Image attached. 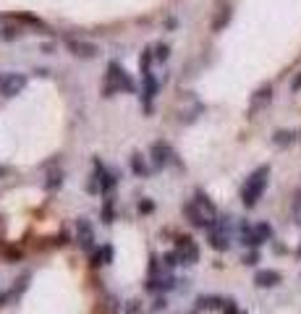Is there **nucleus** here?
I'll return each instance as SVG.
<instances>
[{
	"label": "nucleus",
	"mask_w": 301,
	"mask_h": 314,
	"mask_svg": "<svg viewBox=\"0 0 301 314\" xmlns=\"http://www.w3.org/2000/svg\"><path fill=\"white\" fill-rule=\"evenodd\" d=\"M176 264H181V262H178V254H176V252H168V254H163V270H165V273H170Z\"/></svg>",
	"instance_id": "obj_22"
},
{
	"label": "nucleus",
	"mask_w": 301,
	"mask_h": 314,
	"mask_svg": "<svg viewBox=\"0 0 301 314\" xmlns=\"http://www.w3.org/2000/svg\"><path fill=\"white\" fill-rule=\"evenodd\" d=\"M254 283H257L260 288H275L277 283H281V273L277 270H260L257 275H254Z\"/></svg>",
	"instance_id": "obj_9"
},
{
	"label": "nucleus",
	"mask_w": 301,
	"mask_h": 314,
	"mask_svg": "<svg viewBox=\"0 0 301 314\" xmlns=\"http://www.w3.org/2000/svg\"><path fill=\"white\" fill-rule=\"evenodd\" d=\"M152 210H155V205H152L149 199H142V201H139V212H142V215H149Z\"/></svg>",
	"instance_id": "obj_31"
},
{
	"label": "nucleus",
	"mask_w": 301,
	"mask_h": 314,
	"mask_svg": "<svg viewBox=\"0 0 301 314\" xmlns=\"http://www.w3.org/2000/svg\"><path fill=\"white\" fill-rule=\"evenodd\" d=\"M113 220H115V215H113V199H105V205H102V222L110 226Z\"/></svg>",
	"instance_id": "obj_24"
},
{
	"label": "nucleus",
	"mask_w": 301,
	"mask_h": 314,
	"mask_svg": "<svg viewBox=\"0 0 301 314\" xmlns=\"http://www.w3.org/2000/svg\"><path fill=\"white\" fill-rule=\"evenodd\" d=\"M170 157H173V152H170V147H168L165 142H155V144H152V160H155V168H165V165L170 163Z\"/></svg>",
	"instance_id": "obj_7"
},
{
	"label": "nucleus",
	"mask_w": 301,
	"mask_h": 314,
	"mask_svg": "<svg viewBox=\"0 0 301 314\" xmlns=\"http://www.w3.org/2000/svg\"><path fill=\"white\" fill-rule=\"evenodd\" d=\"M176 254L181 264H197L199 262V246L191 236H178L176 238Z\"/></svg>",
	"instance_id": "obj_2"
},
{
	"label": "nucleus",
	"mask_w": 301,
	"mask_h": 314,
	"mask_svg": "<svg viewBox=\"0 0 301 314\" xmlns=\"http://www.w3.org/2000/svg\"><path fill=\"white\" fill-rule=\"evenodd\" d=\"M254 233L260 236V241H262V243L272 238V228L267 226V222H257V226H254Z\"/></svg>",
	"instance_id": "obj_20"
},
{
	"label": "nucleus",
	"mask_w": 301,
	"mask_h": 314,
	"mask_svg": "<svg viewBox=\"0 0 301 314\" xmlns=\"http://www.w3.org/2000/svg\"><path fill=\"white\" fill-rule=\"evenodd\" d=\"M155 92H157V81H155V76H152V74H144V105H147V107H149Z\"/></svg>",
	"instance_id": "obj_15"
},
{
	"label": "nucleus",
	"mask_w": 301,
	"mask_h": 314,
	"mask_svg": "<svg viewBox=\"0 0 301 314\" xmlns=\"http://www.w3.org/2000/svg\"><path fill=\"white\" fill-rule=\"evenodd\" d=\"M165 306H168V299H165V296H157L155 304H152V311H163Z\"/></svg>",
	"instance_id": "obj_32"
},
{
	"label": "nucleus",
	"mask_w": 301,
	"mask_h": 314,
	"mask_svg": "<svg viewBox=\"0 0 301 314\" xmlns=\"http://www.w3.org/2000/svg\"><path fill=\"white\" fill-rule=\"evenodd\" d=\"M29 278H32V275H29V273H24V275H21V278L16 280V285L11 288V296H13V301H16V299H18V296L27 290V285H29Z\"/></svg>",
	"instance_id": "obj_17"
},
{
	"label": "nucleus",
	"mask_w": 301,
	"mask_h": 314,
	"mask_svg": "<svg viewBox=\"0 0 301 314\" xmlns=\"http://www.w3.org/2000/svg\"><path fill=\"white\" fill-rule=\"evenodd\" d=\"M267 175H270V165H260L257 170H254L249 178H246V184L241 189V201H244V207H254L257 201L262 199L265 189H267Z\"/></svg>",
	"instance_id": "obj_1"
},
{
	"label": "nucleus",
	"mask_w": 301,
	"mask_h": 314,
	"mask_svg": "<svg viewBox=\"0 0 301 314\" xmlns=\"http://www.w3.org/2000/svg\"><path fill=\"white\" fill-rule=\"evenodd\" d=\"M0 37H3V39H13V37H18V29L6 27V29H0Z\"/></svg>",
	"instance_id": "obj_33"
},
{
	"label": "nucleus",
	"mask_w": 301,
	"mask_h": 314,
	"mask_svg": "<svg viewBox=\"0 0 301 314\" xmlns=\"http://www.w3.org/2000/svg\"><path fill=\"white\" fill-rule=\"evenodd\" d=\"M178 285V280L170 275V273H163V275H155L144 283V290H149V294H168V290H173Z\"/></svg>",
	"instance_id": "obj_5"
},
{
	"label": "nucleus",
	"mask_w": 301,
	"mask_h": 314,
	"mask_svg": "<svg viewBox=\"0 0 301 314\" xmlns=\"http://www.w3.org/2000/svg\"><path fill=\"white\" fill-rule=\"evenodd\" d=\"M272 142H275L277 147H286V144L293 142V133H291V131H277L275 137H272Z\"/></svg>",
	"instance_id": "obj_23"
},
{
	"label": "nucleus",
	"mask_w": 301,
	"mask_h": 314,
	"mask_svg": "<svg viewBox=\"0 0 301 314\" xmlns=\"http://www.w3.org/2000/svg\"><path fill=\"white\" fill-rule=\"evenodd\" d=\"M110 262H113V246L102 243L100 249L92 254V267H102V264H110Z\"/></svg>",
	"instance_id": "obj_12"
},
{
	"label": "nucleus",
	"mask_w": 301,
	"mask_h": 314,
	"mask_svg": "<svg viewBox=\"0 0 301 314\" xmlns=\"http://www.w3.org/2000/svg\"><path fill=\"white\" fill-rule=\"evenodd\" d=\"M241 243H244V246H249V249H257V246L262 243V241H260V236L254 233V228H249L246 222L241 226Z\"/></svg>",
	"instance_id": "obj_14"
},
{
	"label": "nucleus",
	"mask_w": 301,
	"mask_h": 314,
	"mask_svg": "<svg viewBox=\"0 0 301 314\" xmlns=\"http://www.w3.org/2000/svg\"><path fill=\"white\" fill-rule=\"evenodd\" d=\"M24 86H27V76L11 74V76L6 79V84H3V95H6V97H13V95H18Z\"/></svg>",
	"instance_id": "obj_8"
},
{
	"label": "nucleus",
	"mask_w": 301,
	"mask_h": 314,
	"mask_svg": "<svg viewBox=\"0 0 301 314\" xmlns=\"http://www.w3.org/2000/svg\"><path fill=\"white\" fill-rule=\"evenodd\" d=\"M194 201H197V205H199V207H202L207 215H210V217H218V210H215V205H212V201L207 199V194L197 191V199H194Z\"/></svg>",
	"instance_id": "obj_16"
},
{
	"label": "nucleus",
	"mask_w": 301,
	"mask_h": 314,
	"mask_svg": "<svg viewBox=\"0 0 301 314\" xmlns=\"http://www.w3.org/2000/svg\"><path fill=\"white\" fill-rule=\"evenodd\" d=\"M298 252H301V249H298Z\"/></svg>",
	"instance_id": "obj_37"
},
{
	"label": "nucleus",
	"mask_w": 301,
	"mask_h": 314,
	"mask_svg": "<svg viewBox=\"0 0 301 314\" xmlns=\"http://www.w3.org/2000/svg\"><path fill=\"white\" fill-rule=\"evenodd\" d=\"M107 71H110V76H113V81H115V86H118V89H126V92H134V81L128 79V74L121 69L118 63H110V65H107Z\"/></svg>",
	"instance_id": "obj_6"
},
{
	"label": "nucleus",
	"mask_w": 301,
	"mask_h": 314,
	"mask_svg": "<svg viewBox=\"0 0 301 314\" xmlns=\"http://www.w3.org/2000/svg\"><path fill=\"white\" fill-rule=\"evenodd\" d=\"M76 241H79V249L81 252H92L95 249V228L87 217L76 220Z\"/></svg>",
	"instance_id": "obj_4"
},
{
	"label": "nucleus",
	"mask_w": 301,
	"mask_h": 314,
	"mask_svg": "<svg viewBox=\"0 0 301 314\" xmlns=\"http://www.w3.org/2000/svg\"><path fill=\"white\" fill-rule=\"evenodd\" d=\"M246 267H254V264H257L260 262V254L257 252H249V254H244V259H241Z\"/></svg>",
	"instance_id": "obj_29"
},
{
	"label": "nucleus",
	"mask_w": 301,
	"mask_h": 314,
	"mask_svg": "<svg viewBox=\"0 0 301 314\" xmlns=\"http://www.w3.org/2000/svg\"><path fill=\"white\" fill-rule=\"evenodd\" d=\"M291 86H293V89H296V92H298V89H301V74H298V76H296V79H293V84H291Z\"/></svg>",
	"instance_id": "obj_35"
},
{
	"label": "nucleus",
	"mask_w": 301,
	"mask_h": 314,
	"mask_svg": "<svg viewBox=\"0 0 301 314\" xmlns=\"http://www.w3.org/2000/svg\"><path fill=\"white\" fill-rule=\"evenodd\" d=\"M3 257H6L8 262H18V259H21V249H16V246H6V249H3Z\"/></svg>",
	"instance_id": "obj_25"
},
{
	"label": "nucleus",
	"mask_w": 301,
	"mask_h": 314,
	"mask_svg": "<svg viewBox=\"0 0 301 314\" xmlns=\"http://www.w3.org/2000/svg\"><path fill=\"white\" fill-rule=\"evenodd\" d=\"M228 21H230V8L225 6V8H220V13H218V18L212 21V29H215V32H220V29H223V27L228 24Z\"/></svg>",
	"instance_id": "obj_19"
},
{
	"label": "nucleus",
	"mask_w": 301,
	"mask_h": 314,
	"mask_svg": "<svg viewBox=\"0 0 301 314\" xmlns=\"http://www.w3.org/2000/svg\"><path fill=\"white\" fill-rule=\"evenodd\" d=\"M223 306H225V299H220V296H199L197 299L199 311H212V309H223Z\"/></svg>",
	"instance_id": "obj_13"
},
{
	"label": "nucleus",
	"mask_w": 301,
	"mask_h": 314,
	"mask_svg": "<svg viewBox=\"0 0 301 314\" xmlns=\"http://www.w3.org/2000/svg\"><path fill=\"white\" fill-rule=\"evenodd\" d=\"M170 55V48H168V44H157V48H155V58L157 60H165Z\"/></svg>",
	"instance_id": "obj_27"
},
{
	"label": "nucleus",
	"mask_w": 301,
	"mask_h": 314,
	"mask_svg": "<svg viewBox=\"0 0 301 314\" xmlns=\"http://www.w3.org/2000/svg\"><path fill=\"white\" fill-rule=\"evenodd\" d=\"M131 170H134L136 175H149V168H147V163L142 160V154H134V157H131Z\"/></svg>",
	"instance_id": "obj_18"
},
{
	"label": "nucleus",
	"mask_w": 301,
	"mask_h": 314,
	"mask_svg": "<svg viewBox=\"0 0 301 314\" xmlns=\"http://www.w3.org/2000/svg\"><path fill=\"white\" fill-rule=\"evenodd\" d=\"M126 314H144V311H142V301H136V299L128 301V304H126Z\"/></svg>",
	"instance_id": "obj_28"
},
{
	"label": "nucleus",
	"mask_w": 301,
	"mask_h": 314,
	"mask_svg": "<svg viewBox=\"0 0 301 314\" xmlns=\"http://www.w3.org/2000/svg\"><path fill=\"white\" fill-rule=\"evenodd\" d=\"M270 95H272V89H270V86H262L260 92H257V97H254V102H251V110H257L262 102H267V100H270Z\"/></svg>",
	"instance_id": "obj_21"
},
{
	"label": "nucleus",
	"mask_w": 301,
	"mask_h": 314,
	"mask_svg": "<svg viewBox=\"0 0 301 314\" xmlns=\"http://www.w3.org/2000/svg\"><path fill=\"white\" fill-rule=\"evenodd\" d=\"M183 215L189 217V222H191L194 228H207V231H210L212 222H215V217L207 215V212L197 205V201H186V205H183Z\"/></svg>",
	"instance_id": "obj_3"
},
{
	"label": "nucleus",
	"mask_w": 301,
	"mask_h": 314,
	"mask_svg": "<svg viewBox=\"0 0 301 314\" xmlns=\"http://www.w3.org/2000/svg\"><path fill=\"white\" fill-rule=\"evenodd\" d=\"M60 184H63V175L60 173H53L50 181H48V189H60Z\"/></svg>",
	"instance_id": "obj_30"
},
{
	"label": "nucleus",
	"mask_w": 301,
	"mask_h": 314,
	"mask_svg": "<svg viewBox=\"0 0 301 314\" xmlns=\"http://www.w3.org/2000/svg\"><path fill=\"white\" fill-rule=\"evenodd\" d=\"M223 314H241V311H239V304H236V299H225Z\"/></svg>",
	"instance_id": "obj_26"
},
{
	"label": "nucleus",
	"mask_w": 301,
	"mask_h": 314,
	"mask_svg": "<svg viewBox=\"0 0 301 314\" xmlns=\"http://www.w3.org/2000/svg\"><path fill=\"white\" fill-rule=\"evenodd\" d=\"M68 48H71L74 55H81V58H95L97 55V44H92V42H68Z\"/></svg>",
	"instance_id": "obj_11"
},
{
	"label": "nucleus",
	"mask_w": 301,
	"mask_h": 314,
	"mask_svg": "<svg viewBox=\"0 0 301 314\" xmlns=\"http://www.w3.org/2000/svg\"><path fill=\"white\" fill-rule=\"evenodd\" d=\"M6 79H8V76H3V74H0V89H3V84H6Z\"/></svg>",
	"instance_id": "obj_36"
},
{
	"label": "nucleus",
	"mask_w": 301,
	"mask_h": 314,
	"mask_svg": "<svg viewBox=\"0 0 301 314\" xmlns=\"http://www.w3.org/2000/svg\"><path fill=\"white\" fill-rule=\"evenodd\" d=\"M95 168H97V181H100V194H107L113 186H115V175L113 173H107L105 168H102V163L100 160H95Z\"/></svg>",
	"instance_id": "obj_10"
},
{
	"label": "nucleus",
	"mask_w": 301,
	"mask_h": 314,
	"mask_svg": "<svg viewBox=\"0 0 301 314\" xmlns=\"http://www.w3.org/2000/svg\"><path fill=\"white\" fill-rule=\"evenodd\" d=\"M21 21H27V24H34V27H45L39 18H34V16H29V13H21Z\"/></svg>",
	"instance_id": "obj_34"
}]
</instances>
